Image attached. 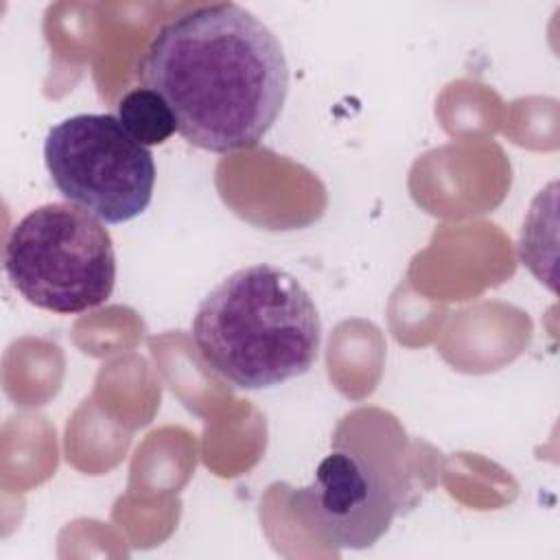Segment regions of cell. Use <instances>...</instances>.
I'll return each mask as SVG.
<instances>
[{
  "mask_svg": "<svg viewBox=\"0 0 560 560\" xmlns=\"http://www.w3.org/2000/svg\"><path fill=\"white\" fill-rule=\"evenodd\" d=\"M138 79L166 101L177 131L212 153L256 147L289 94L280 39L236 2L166 20L142 52Z\"/></svg>",
  "mask_w": 560,
  "mask_h": 560,
  "instance_id": "cell-1",
  "label": "cell"
},
{
  "mask_svg": "<svg viewBox=\"0 0 560 560\" xmlns=\"http://www.w3.org/2000/svg\"><path fill=\"white\" fill-rule=\"evenodd\" d=\"M192 341L203 363L232 385L267 389L313 368L322 322L295 276L258 262L223 278L199 302Z\"/></svg>",
  "mask_w": 560,
  "mask_h": 560,
  "instance_id": "cell-2",
  "label": "cell"
},
{
  "mask_svg": "<svg viewBox=\"0 0 560 560\" xmlns=\"http://www.w3.org/2000/svg\"><path fill=\"white\" fill-rule=\"evenodd\" d=\"M4 271L31 304L77 315L105 304L116 284L109 230L77 203H44L11 230Z\"/></svg>",
  "mask_w": 560,
  "mask_h": 560,
  "instance_id": "cell-3",
  "label": "cell"
},
{
  "mask_svg": "<svg viewBox=\"0 0 560 560\" xmlns=\"http://www.w3.org/2000/svg\"><path fill=\"white\" fill-rule=\"evenodd\" d=\"M55 188L105 223L142 214L153 197L155 162L114 114H74L44 140Z\"/></svg>",
  "mask_w": 560,
  "mask_h": 560,
  "instance_id": "cell-4",
  "label": "cell"
},
{
  "mask_svg": "<svg viewBox=\"0 0 560 560\" xmlns=\"http://www.w3.org/2000/svg\"><path fill=\"white\" fill-rule=\"evenodd\" d=\"M291 508L328 547L368 549L389 529L400 497L370 459L332 451L313 481L291 492Z\"/></svg>",
  "mask_w": 560,
  "mask_h": 560,
  "instance_id": "cell-5",
  "label": "cell"
},
{
  "mask_svg": "<svg viewBox=\"0 0 560 560\" xmlns=\"http://www.w3.org/2000/svg\"><path fill=\"white\" fill-rule=\"evenodd\" d=\"M116 112L122 127L142 147L162 144L177 131V120L166 101L144 85L125 92Z\"/></svg>",
  "mask_w": 560,
  "mask_h": 560,
  "instance_id": "cell-6",
  "label": "cell"
}]
</instances>
